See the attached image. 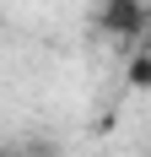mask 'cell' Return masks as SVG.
Returning a JSON list of instances; mask_svg holds the SVG:
<instances>
[{"mask_svg": "<svg viewBox=\"0 0 151 157\" xmlns=\"http://www.w3.org/2000/svg\"><path fill=\"white\" fill-rule=\"evenodd\" d=\"M151 27V6L146 0H103L97 6V33H108V38H140V33Z\"/></svg>", "mask_w": 151, "mask_h": 157, "instance_id": "1", "label": "cell"}, {"mask_svg": "<svg viewBox=\"0 0 151 157\" xmlns=\"http://www.w3.org/2000/svg\"><path fill=\"white\" fill-rule=\"evenodd\" d=\"M0 157H11V152H0Z\"/></svg>", "mask_w": 151, "mask_h": 157, "instance_id": "2", "label": "cell"}]
</instances>
